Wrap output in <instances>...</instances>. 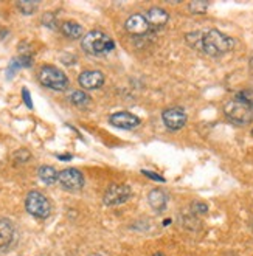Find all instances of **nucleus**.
Returning <instances> with one entry per match:
<instances>
[{
	"label": "nucleus",
	"mask_w": 253,
	"mask_h": 256,
	"mask_svg": "<svg viewBox=\"0 0 253 256\" xmlns=\"http://www.w3.org/2000/svg\"><path fill=\"white\" fill-rule=\"evenodd\" d=\"M58 182L67 191H78L84 186V176L75 168H67L58 174Z\"/></svg>",
	"instance_id": "0eeeda50"
},
{
	"label": "nucleus",
	"mask_w": 253,
	"mask_h": 256,
	"mask_svg": "<svg viewBox=\"0 0 253 256\" xmlns=\"http://www.w3.org/2000/svg\"><path fill=\"white\" fill-rule=\"evenodd\" d=\"M224 114L234 124H250L253 122V90H242L224 104Z\"/></svg>",
	"instance_id": "f03ea898"
},
{
	"label": "nucleus",
	"mask_w": 253,
	"mask_h": 256,
	"mask_svg": "<svg viewBox=\"0 0 253 256\" xmlns=\"http://www.w3.org/2000/svg\"><path fill=\"white\" fill-rule=\"evenodd\" d=\"M78 82L84 90H95L104 84V74L100 70H86L80 74Z\"/></svg>",
	"instance_id": "9b49d317"
},
{
	"label": "nucleus",
	"mask_w": 253,
	"mask_h": 256,
	"mask_svg": "<svg viewBox=\"0 0 253 256\" xmlns=\"http://www.w3.org/2000/svg\"><path fill=\"white\" fill-rule=\"evenodd\" d=\"M252 135H253V130H252Z\"/></svg>",
	"instance_id": "a878e982"
},
{
	"label": "nucleus",
	"mask_w": 253,
	"mask_h": 256,
	"mask_svg": "<svg viewBox=\"0 0 253 256\" xmlns=\"http://www.w3.org/2000/svg\"><path fill=\"white\" fill-rule=\"evenodd\" d=\"M39 82L52 90H58V92H62L68 87L67 74L53 66H44L39 70Z\"/></svg>",
	"instance_id": "20e7f679"
},
{
	"label": "nucleus",
	"mask_w": 253,
	"mask_h": 256,
	"mask_svg": "<svg viewBox=\"0 0 253 256\" xmlns=\"http://www.w3.org/2000/svg\"><path fill=\"white\" fill-rule=\"evenodd\" d=\"M132 196V190L128 185H110L104 192V204L108 206H115L128 202Z\"/></svg>",
	"instance_id": "423d86ee"
},
{
	"label": "nucleus",
	"mask_w": 253,
	"mask_h": 256,
	"mask_svg": "<svg viewBox=\"0 0 253 256\" xmlns=\"http://www.w3.org/2000/svg\"><path fill=\"white\" fill-rule=\"evenodd\" d=\"M58 174L59 172H56V170L52 168V166H40L38 170L39 178L42 180L44 184H47V185H53L56 182V180H58Z\"/></svg>",
	"instance_id": "dca6fc26"
},
{
	"label": "nucleus",
	"mask_w": 253,
	"mask_h": 256,
	"mask_svg": "<svg viewBox=\"0 0 253 256\" xmlns=\"http://www.w3.org/2000/svg\"><path fill=\"white\" fill-rule=\"evenodd\" d=\"M148 202H150L152 210H156V212L160 213L168 205V196L162 190H152L150 194H148Z\"/></svg>",
	"instance_id": "4468645a"
},
{
	"label": "nucleus",
	"mask_w": 253,
	"mask_h": 256,
	"mask_svg": "<svg viewBox=\"0 0 253 256\" xmlns=\"http://www.w3.org/2000/svg\"><path fill=\"white\" fill-rule=\"evenodd\" d=\"M163 123L171 130H178L186 124V114L182 108H170L162 114Z\"/></svg>",
	"instance_id": "6e6552de"
},
{
	"label": "nucleus",
	"mask_w": 253,
	"mask_h": 256,
	"mask_svg": "<svg viewBox=\"0 0 253 256\" xmlns=\"http://www.w3.org/2000/svg\"><path fill=\"white\" fill-rule=\"evenodd\" d=\"M81 45H82V50L87 54H94V56L106 54V53L112 52L114 47H115L112 38L108 36L106 33L100 32V30H94V32H88L82 38Z\"/></svg>",
	"instance_id": "7ed1b4c3"
},
{
	"label": "nucleus",
	"mask_w": 253,
	"mask_h": 256,
	"mask_svg": "<svg viewBox=\"0 0 253 256\" xmlns=\"http://www.w3.org/2000/svg\"><path fill=\"white\" fill-rule=\"evenodd\" d=\"M18 8L24 14H33L38 8V4L36 2H18Z\"/></svg>",
	"instance_id": "6ab92c4d"
},
{
	"label": "nucleus",
	"mask_w": 253,
	"mask_h": 256,
	"mask_svg": "<svg viewBox=\"0 0 253 256\" xmlns=\"http://www.w3.org/2000/svg\"><path fill=\"white\" fill-rule=\"evenodd\" d=\"M124 26L128 30V33L134 34V36H143L151 30L146 16H143V14H132V16L126 20Z\"/></svg>",
	"instance_id": "9d476101"
},
{
	"label": "nucleus",
	"mask_w": 253,
	"mask_h": 256,
	"mask_svg": "<svg viewBox=\"0 0 253 256\" xmlns=\"http://www.w3.org/2000/svg\"><path fill=\"white\" fill-rule=\"evenodd\" d=\"M14 239V225L8 219H0V250H6Z\"/></svg>",
	"instance_id": "ddd939ff"
},
{
	"label": "nucleus",
	"mask_w": 253,
	"mask_h": 256,
	"mask_svg": "<svg viewBox=\"0 0 253 256\" xmlns=\"http://www.w3.org/2000/svg\"><path fill=\"white\" fill-rule=\"evenodd\" d=\"M25 208L30 214L38 218V219H46L52 213L50 200L39 191L28 192L26 199H25Z\"/></svg>",
	"instance_id": "39448f33"
},
{
	"label": "nucleus",
	"mask_w": 253,
	"mask_h": 256,
	"mask_svg": "<svg viewBox=\"0 0 253 256\" xmlns=\"http://www.w3.org/2000/svg\"><path fill=\"white\" fill-rule=\"evenodd\" d=\"M58 158H61V160H70L72 156H58Z\"/></svg>",
	"instance_id": "5701e85b"
},
{
	"label": "nucleus",
	"mask_w": 253,
	"mask_h": 256,
	"mask_svg": "<svg viewBox=\"0 0 253 256\" xmlns=\"http://www.w3.org/2000/svg\"><path fill=\"white\" fill-rule=\"evenodd\" d=\"M109 122L112 126L120 128V129H136L137 126H140V118L137 115H134L130 112L122 110V112H115L109 116Z\"/></svg>",
	"instance_id": "1a4fd4ad"
},
{
	"label": "nucleus",
	"mask_w": 253,
	"mask_h": 256,
	"mask_svg": "<svg viewBox=\"0 0 253 256\" xmlns=\"http://www.w3.org/2000/svg\"><path fill=\"white\" fill-rule=\"evenodd\" d=\"M88 256H106V254H102V253H94V254H88Z\"/></svg>",
	"instance_id": "b1692460"
},
{
	"label": "nucleus",
	"mask_w": 253,
	"mask_h": 256,
	"mask_svg": "<svg viewBox=\"0 0 253 256\" xmlns=\"http://www.w3.org/2000/svg\"><path fill=\"white\" fill-rule=\"evenodd\" d=\"M142 174L146 176V177H150V178H152V180H157V182H165V178H163L162 176H158V174H156V172H151V171H142Z\"/></svg>",
	"instance_id": "412c9836"
},
{
	"label": "nucleus",
	"mask_w": 253,
	"mask_h": 256,
	"mask_svg": "<svg viewBox=\"0 0 253 256\" xmlns=\"http://www.w3.org/2000/svg\"><path fill=\"white\" fill-rule=\"evenodd\" d=\"M186 42L190 47L199 50L208 56H222L232 52L234 47V40L230 36L220 33L219 30L188 33Z\"/></svg>",
	"instance_id": "f257e3e1"
},
{
	"label": "nucleus",
	"mask_w": 253,
	"mask_h": 256,
	"mask_svg": "<svg viewBox=\"0 0 253 256\" xmlns=\"http://www.w3.org/2000/svg\"><path fill=\"white\" fill-rule=\"evenodd\" d=\"M188 10L192 14H204L208 10V4L206 2H199V0H196V2H191L188 5Z\"/></svg>",
	"instance_id": "a211bd4d"
},
{
	"label": "nucleus",
	"mask_w": 253,
	"mask_h": 256,
	"mask_svg": "<svg viewBox=\"0 0 253 256\" xmlns=\"http://www.w3.org/2000/svg\"><path fill=\"white\" fill-rule=\"evenodd\" d=\"M146 19L151 28H162L170 20V14L163 8H151L146 12Z\"/></svg>",
	"instance_id": "f8f14e48"
},
{
	"label": "nucleus",
	"mask_w": 253,
	"mask_h": 256,
	"mask_svg": "<svg viewBox=\"0 0 253 256\" xmlns=\"http://www.w3.org/2000/svg\"><path fill=\"white\" fill-rule=\"evenodd\" d=\"M70 101L75 104V106H87L88 102H90V96H88L86 92H82V90H76V92H73L70 95Z\"/></svg>",
	"instance_id": "f3484780"
},
{
	"label": "nucleus",
	"mask_w": 253,
	"mask_h": 256,
	"mask_svg": "<svg viewBox=\"0 0 253 256\" xmlns=\"http://www.w3.org/2000/svg\"><path fill=\"white\" fill-rule=\"evenodd\" d=\"M61 32L68 39H80L82 36V26L78 22L68 20V22H64L61 25Z\"/></svg>",
	"instance_id": "2eb2a0df"
},
{
	"label": "nucleus",
	"mask_w": 253,
	"mask_h": 256,
	"mask_svg": "<svg viewBox=\"0 0 253 256\" xmlns=\"http://www.w3.org/2000/svg\"><path fill=\"white\" fill-rule=\"evenodd\" d=\"M192 210H194V213L198 214H205L208 212V206L202 202H196V204H192Z\"/></svg>",
	"instance_id": "aec40b11"
},
{
	"label": "nucleus",
	"mask_w": 253,
	"mask_h": 256,
	"mask_svg": "<svg viewBox=\"0 0 253 256\" xmlns=\"http://www.w3.org/2000/svg\"><path fill=\"white\" fill-rule=\"evenodd\" d=\"M22 95H24V101H25V104H26V108H30V109H33V102H32V96H30V94H28V90H26V88H24V90H22Z\"/></svg>",
	"instance_id": "4be33fe9"
},
{
	"label": "nucleus",
	"mask_w": 253,
	"mask_h": 256,
	"mask_svg": "<svg viewBox=\"0 0 253 256\" xmlns=\"http://www.w3.org/2000/svg\"><path fill=\"white\" fill-rule=\"evenodd\" d=\"M154 256H165V254H163V253H156Z\"/></svg>",
	"instance_id": "393cba45"
}]
</instances>
